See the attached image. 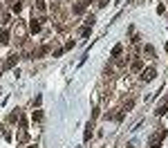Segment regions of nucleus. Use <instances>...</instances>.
Returning <instances> with one entry per match:
<instances>
[{
    "mask_svg": "<svg viewBox=\"0 0 168 148\" xmlns=\"http://www.w3.org/2000/svg\"><path fill=\"white\" fill-rule=\"evenodd\" d=\"M81 36H83V38H87V36H90V27H85V29L81 31Z\"/></svg>",
    "mask_w": 168,
    "mask_h": 148,
    "instance_id": "obj_15",
    "label": "nucleus"
},
{
    "mask_svg": "<svg viewBox=\"0 0 168 148\" xmlns=\"http://www.w3.org/2000/svg\"><path fill=\"white\" fill-rule=\"evenodd\" d=\"M0 43H2V45L9 43V31H2V34H0Z\"/></svg>",
    "mask_w": 168,
    "mask_h": 148,
    "instance_id": "obj_7",
    "label": "nucleus"
},
{
    "mask_svg": "<svg viewBox=\"0 0 168 148\" xmlns=\"http://www.w3.org/2000/svg\"><path fill=\"white\" fill-rule=\"evenodd\" d=\"M121 50H123V45H114V47H112V56L117 58L119 54H121Z\"/></svg>",
    "mask_w": 168,
    "mask_h": 148,
    "instance_id": "obj_8",
    "label": "nucleus"
},
{
    "mask_svg": "<svg viewBox=\"0 0 168 148\" xmlns=\"http://www.w3.org/2000/svg\"><path fill=\"white\" fill-rule=\"evenodd\" d=\"M27 148H36V146H27Z\"/></svg>",
    "mask_w": 168,
    "mask_h": 148,
    "instance_id": "obj_18",
    "label": "nucleus"
},
{
    "mask_svg": "<svg viewBox=\"0 0 168 148\" xmlns=\"http://www.w3.org/2000/svg\"><path fill=\"white\" fill-rule=\"evenodd\" d=\"M20 9H23V5H20V2H16V5H14V11H16V14H20Z\"/></svg>",
    "mask_w": 168,
    "mask_h": 148,
    "instance_id": "obj_13",
    "label": "nucleus"
},
{
    "mask_svg": "<svg viewBox=\"0 0 168 148\" xmlns=\"http://www.w3.org/2000/svg\"><path fill=\"white\" fill-rule=\"evenodd\" d=\"M166 110H168V106H166V103H161V106L155 110V114H157V117H161V114H166Z\"/></svg>",
    "mask_w": 168,
    "mask_h": 148,
    "instance_id": "obj_6",
    "label": "nucleus"
},
{
    "mask_svg": "<svg viewBox=\"0 0 168 148\" xmlns=\"http://www.w3.org/2000/svg\"><path fill=\"white\" fill-rule=\"evenodd\" d=\"M83 11H85V5H81V2H76L72 7V14H83Z\"/></svg>",
    "mask_w": 168,
    "mask_h": 148,
    "instance_id": "obj_5",
    "label": "nucleus"
},
{
    "mask_svg": "<svg viewBox=\"0 0 168 148\" xmlns=\"http://www.w3.org/2000/svg\"><path fill=\"white\" fill-rule=\"evenodd\" d=\"M146 54H150V56H153V54H155V50H153V45H146Z\"/></svg>",
    "mask_w": 168,
    "mask_h": 148,
    "instance_id": "obj_14",
    "label": "nucleus"
},
{
    "mask_svg": "<svg viewBox=\"0 0 168 148\" xmlns=\"http://www.w3.org/2000/svg\"><path fill=\"white\" fill-rule=\"evenodd\" d=\"M31 117H34V121H43V112H41V110H34Z\"/></svg>",
    "mask_w": 168,
    "mask_h": 148,
    "instance_id": "obj_9",
    "label": "nucleus"
},
{
    "mask_svg": "<svg viewBox=\"0 0 168 148\" xmlns=\"http://www.w3.org/2000/svg\"><path fill=\"white\" fill-rule=\"evenodd\" d=\"M90 128H92V126H87V130H85V141H87V139L92 137V130H90Z\"/></svg>",
    "mask_w": 168,
    "mask_h": 148,
    "instance_id": "obj_16",
    "label": "nucleus"
},
{
    "mask_svg": "<svg viewBox=\"0 0 168 148\" xmlns=\"http://www.w3.org/2000/svg\"><path fill=\"white\" fill-rule=\"evenodd\" d=\"M132 70H135V72L141 70V61H135V63H132Z\"/></svg>",
    "mask_w": 168,
    "mask_h": 148,
    "instance_id": "obj_12",
    "label": "nucleus"
},
{
    "mask_svg": "<svg viewBox=\"0 0 168 148\" xmlns=\"http://www.w3.org/2000/svg\"><path fill=\"white\" fill-rule=\"evenodd\" d=\"M85 25H87V27L94 25V16H87V18H85Z\"/></svg>",
    "mask_w": 168,
    "mask_h": 148,
    "instance_id": "obj_11",
    "label": "nucleus"
},
{
    "mask_svg": "<svg viewBox=\"0 0 168 148\" xmlns=\"http://www.w3.org/2000/svg\"><path fill=\"white\" fill-rule=\"evenodd\" d=\"M97 5H99V7H105V5H108V0H99Z\"/></svg>",
    "mask_w": 168,
    "mask_h": 148,
    "instance_id": "obj_17",
    "label": "nucleus"
},
{
    "mask_svg": "<svg viewBox=\"0 0 168 148\" xmlns=\"http://www.w3.org/2000/svg\"><path fill=\"white\" fill-rule=\"evenodd\" d=\"M49 52V45H43V47H38V50L34 52V56H43V54H47Z\"/></svg>",
    "mask_w": 168,
    "mask_h": 148,
    "instance_id": "obj_4",
    "label": "nucleus"
},
{
    "mask_svg": "<svg viewBox=\"0 0 168 148\" xmlns=\"http://www.w3.org/2000/svg\"><path fill=\"white\" fill-rule=\"evenodd\" d=\"M16 61H18V54H11L9 58L5 61V70H9V67H14L16 65Z\"/></svg>",
    "mask_w": 168,
    "mask_h": 148,
    "instance_id": "obj_2",
    "label": "nucleus"
},
{
    "mask_svg": "<svg viewBox=\"0 0 168 148\" xmlns=\"http://www.w3.org/2000/svg\"><path fill=\"white\" fill-rule=\"evenodd\" d=\"M157 77V72H155V67H148V70H143V74H141V81L143 83H150L153 79Z\"/></svg>",
    "mask_w": 168,
    "mask_h": 148,
    "instance_id": "obj_1",
    "label": "nucleus"
},
{
    "mask_svg": "<svg viewBox=\"0 0 168 148\" xmlns=\"http://www.w3.org/2000/svg\"><path fill=\"white\" fill-rule=\"evenodd\" d=\"M29 31H31V34H38V31H41V23L36 20V18L29 23Z\"/></svg>",
    "mask_w": 168,
    "mask_h": 148,
    "instance_id": "obj_3",
    "label": "nucleus"
},
{
    "mask_svg": "<svg viewBox=\"0 0 168 148\" xmlns=\"http://www.w3.org/2000/svg\"><path fill=\"white\" fill-rule=\"evenodd\" d=\"M36 9H38V11H45V2H43V0H36Z\"/></svg>",
    "mask_w": 168,
    "mask_h": 148,
    "instance_id": "obj_10",
    "label": "nucleus"
}]
</instances>
